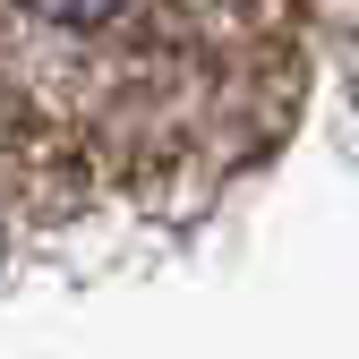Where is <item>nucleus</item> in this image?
<instances>
[{"instance_id": "obj_1", "label": "nucleus", "mask_w": 359, "mask_h": 359, "mask_svg": "<svg viewBox=\"0 0 359 359\" xmlns=\"http://www.w3.org/2000/svg\"><path fill=\"white\" fill-rule=\"evenodd\" d=\"M299 0H0V197L197 214L291 128Z\"/></svg>"}, {"instance_id": "obj_2", "label": "nucleus", "mask_w": 359, "mask_h": 359, "mask_svg": "<svg viewBox=\"0 0 359 359\" xmlns=\"http://www.w3.org/2000/svg\"><path fill=\"white\" fill-rule=\"evenodd\" d=\"M299 26L334 52V69L359 86V0H299Z\"/></svg>"}]
</instances>
